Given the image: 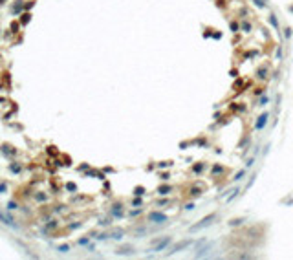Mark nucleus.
I'll list each match as a JSON object with an SVG mask.
<instances>
[{
    "label": "nucleus",
    "mask_w": 293,
    "mask_h": 260,
    "mask_svg": "<svg viewBox=\"0 0 293 260\" xmlns=\"http://www.w3.org/2000/svg\"><path fill=\"white\" fill-rule=\"evenodd\" d=\"M203 194V189H200V187H191V191H189V196L191 198H198V196H202Z\"/></svg>",
    "instance_id": "9b49d317"
},
{
    "label": "nucleus",
    "mask_w": 293,
    "mask_h": 260,
    "mask_svg": "<svg viewBox=\"0 0 293 260\" xmlns=\"http://www.w3.org/2000/svg\"><path fill=\"white\" fill-rule=\"evenodd\" d=\"M253 93H255V95H258V97H260V95H262V93H266V92H264V86H258V88H255V92H253Z\"/></svg>",
    "instance_id": "a878e982"
},
{
    "label": "nucleus",
    "mask_w": 293,
    "mask_h": 260,
    "mask_svg": "<svg viewBox=\"0 0 293 260\" xmlns=\"http://www.w3.org/2000/svg\"><path fill=\"white\" fill-rule=\"evenodd\" d=\"M282 57V46H277V60Z\"/></svg>",
    "instance_id": "cd10ccee"
},
{
    "label": "nucleus",
    "mask_w": 293,
    "mask_h": 260,
    "mask_svg": "<svg viewBox=\"0 0 293 260\" xmlns=\"http://www.w3.org/2000/svg\"><path fill=\"white\" fill-rule=\"evenodd\" d=\"M216 218H218V213H211L209 216H203L198 224H192V225L189 227V233H196V231H202V229H205V227L213 225Z\"/></svg>",
    "instance_id": "f257e3e1"
},
{
    "label": "nucleus",
    "mask_w": 293,
    "mask_h": 260,
    "mask_svg": "<svg viewBox=\"0 0 293 260\" xmlns=\"http://www.w3.org/2000/svg\"><path fill=\"white\" fill-rule=\"evenodd\" d=\"M134 194H136V196H143V194H145V187H141V185L136 187V189H134Z\"/></svg>",
    "instance_id": "b1692460"
},
{
    "label": "nucleus",
    "mask_w": 293,
    "mask_h": 260,
    "mask_svg": "<svg viewBox=\"0 0 293 260\" xmlns=\"http://www.w3.org/2000/svg\"><path fill=\"white\" fill-rule=\"evenodd\" d=\"M172 236L170 235H167V236H158V238H154L152 240V244H154V247H152V251L154 253H159V251H163V249H167L170 244H172Z\"/></svg>",
    "instance_id": "f03ea898"
},
{
    "label": "nucleus",
    "mask_w": 293,
    "mask_h": 260,
    "mask_svg": "<svg viewBox=\"0 0 293 260\" xmlns=\"http://www.w3.org/2000/svg\"><path fill=\"white\" fill-rule=\"evenodd\" d=\"M224 172H225V167H222L220 163H214L213 169H211V176H213V178H216L218 174H224Z\"/></svg>",
    "instance_id": "9d476101"
},
{
    "label": "nucleus",
    "mask_w": 293,
    "mask_h": 260,
    "mask_svg": "<svg viewBox=\"0 0 293 260\" xmlns=\"http://www.w3.org/2000/svg\"><path fill=\"white\" fill-rule=\"evenodd\" d=\"M156 205H158V207H169V205H170V200L163 196V198H159V200L156 202Z\"/></svg>",
    "instance_id": "dca6fc26"
},
{
    "label": "nucleus",
    "mask_w": 293,
    "mask_h": 260,
    "mask_svg": "<svg viewBox=\"0 0 293 260\" xmlns=\"http://www.w3.org/2000/svg\"><path fill=\"white\" fill-rule=\"evenodd\" d=\"M240 29H242V31H246V33H251L253 26H251V22H249V20H242V22H240Z\"/></svg>",
    "instance_id": "f8f14e48"
},
{
    "label": "nucleus",
    "mask_w": 293,
    "mask_h": 260,
    "mask_svg": "<svg viewBox=\"0 0 293 260\" xmlns=\"http://www.w3.org/2000/svg\"><path fill=\"white\" fill-rule=\"evenodd\" d=\"M246 174H247V170H246V169H240V170L233 176V181H242V180L246 178Z\"/></svg>",
    "instance_id": "4468645a"
},
{
    "label": "nucleus",
    "mask_w": 293,
    "mask_h": 260,
    "mask_svg": "<svg viewBox=\"0 0 293 260\" xmlns=\"http://www.w3.org/2000/svg\"><path fill=\"white\" fill-rule=\"evenodd\" d=\"M255 75H257V79H258V81H268V75H269V66H268L266 62H264V64H260V66L257 68Z\"/></svg>",
    "instance_id": "423d86ee"
},
{
    "label": "nucleus",
    "mask_w": 293,
    "mask_h": 260,
    "mask_svg": "<svg viewBox=\"0 0 293 260\" xmlns=\"http://www.w3.org/2000/svg\"><path fill=\"white\" fill-rule=\"evenodd\" d=\"M194 207H196V205H194V203H187V205H185V211H192V209H194Z\"/></svg>",
    "instance_id": "c85d7f7f"
},
{
    "label": "nucleus",
    "mask_w": 293,
    "mask_h": 260,
    "mask_svg": "<svg viewBox=\"0 0 293 260\" xmlns=\"http://www.w3.org/2000/svg\"><path fill=\"white\" fill-rule=\"evenodd\" d=\"M251 2H253L258 9H268V7H269V4H268V2H264V0H251Z\"/></svg>",
    "instance_id": "f3484780"
},
{
    "label": "nucleus",
    "mask_w": 293,
    "mask_h": 260,
    "mask_svg": "<svg viewBox=\"0 0 293 260\" xmlns=\"http://www.w3.org/2000/svg\"><path fill=\"white\" fill-rule=\"evenodd\" d=\"M288 9H290V13H291V15H293V4H291V5H290V7H288Z\"/></svg>",
    "instance_id": "c756f323"
},
{
    "label": "nucleus",
    "mask_w": 293,
    "mask_h": 260,
    "mask_svg": "<svg viewBox=\"0 0 293 260\" xmlns=\"http://www.w3.org/2000/svg\"><path fill=\"white\" fill-rule=\"evenodd\" d=\"M158 178H159L161 181H169V180H170V172H159Z\"/></svg>",
    "instance_id": "4be33fe9"
},
{
    "label": "nucleus",
    "mask_w": 293,
    "mask_h": 260,
    "mask_svg": "<svg viewBox=\"0 0 293 260\" xmlns=\"http://www.w3.org/2000/svg\"><path fill=\"white\" fill-rule=\"evenodd\" d=\"M156 192H158L159 196H169V194L172 192V185H169V183H161V185L156 189Z\"/></svg>",
    "instance_id": "6e6552de"
},
{
    "label": "nucleus",
    "mask_w": 293,
    "mask_h": 260,
    "mask_svg": "<svg viewBox=\"0 0 293 260\" xmlns=\"http://www.w3.org/2000/svg\"><path fill=\"white\" fill-rule=\"evenodd\" d=\"M169 167H172V161H159L158 163V169H169Z\"/></svg>",
    "instance_id": "5701e85b"
},
{
    "label": "nucleus",
    "mask_w": 293,
    "mask_h": 260,
    "mask_svg": "<svg viewBox=\"0 0 293 260\" xmlns=\"http://www.w3.org/2000/svg\"><path fill=\"white\" fill-rule=\"evenodd\" d=\"M291 37H293V29L290 27V26H286V27H284V38H286V40H290Z\"/></svg>",
    "instance_id": "aec40b11"
},
{
    "label": "nucleus",
    "mask_w": 293,
    "mask_h": 260,
    "mask_svg": "<svg viewBox=\"0 0 293 260\" xmlns=\"http://www.w3.org/2000/svg\"><path fill=\"white\" fill-rule=\"evenodd\" d=\"M211 249H213V242L205 244L202 249H198L196 253H192V257H194V258H203V257H207V255H209V251H211Z\"/></svg>",
    "instance_id": "0eeeda50"
},
{
    "label": "nucleus",
    "mask_w": 293,
    "mask_h": 260,
    "mask_svg": "<svg viewBox=\"0 0 293 260\" xmlns=\"http://www.w3.org/2000/svg\"><path fill=\"white\" fill-rule=\"evenodd\" d=\"M203 169H205V163H196V165H192V172H196V174H200Z\"/></svg>",
    "instance_id": "6ab92c4d"
},
{
    "label": "nucleus",
    "mask_w": 293,
    "mask_h": 260,
    "mask_svg": "<svg viewBox=\"0 0 293 260\" xmlns=\"http://www.w3.org/2000/svg\"><path fill=\"white\" fill-rule=\"evenodd\" d=\"M255 180H257V174H253V176H249V181H247V185H246V191H247V189H251V185L255 183Z\"/></svg>",
    "instance_id": "393cba45"
},
{
    "label": "nucleus",
    "mask_w": 293,
    "mask_h": 260,
    "mask_svg": "<svg viewBox=\"0 0 293 260\" xmlns=\"http://www.w3.org/2000/svg\"><path fill=\"white\" fill-rule=\"evenodd\" d=\"M269 119H271V114H269V112H262V114L257 117V121L253 123V130H255V132H262V130L266 128V125L269 123Z\"/></svg>",
    "instance_id": "7ed1b4c3"
},
{
    "label": "nucleus",
    "mask_w": 293,
    "mask_h": 260,
    "mask_svg": "<svg viewBox=\"0 0 293 260\" xmlns=\"http://www.w3.org/2000/svg\"><path fill=\"white\" fill-rule=\"evenodd\" d=\"M244 222H246V218H233V220L229 222V225H231V227H236V225H242Z\"/></svg>",
    "instance_id": "a211bd4d"
},
{
    "label": "nucleus",
    "mask_w": 293,
    "mask_h": 260,
    "mask_svg": "<svg viewBox=\"0 0 293 260\" xmlns=\"http://www.w3.org/2000/svg\"><path fill=\"white\" fill-rule=\"evenodd\" d=\"M269 103H271L269 95H268V93H262V95H260V99H258V106H268Z\"/></svg>",
    "instance_id": "ddd939ff"
},
{
    "label": "nucleus",
    "mask_w": 293,
    "mask_h": 260,
    "mask_svg": "<svg viewBox=\"0 0 293 260\" xmlns=\"http://www.w3.org/2000/svg\"><path fill=\"white\" fill-rule=\"evenodd\" d=\"M229 27H231L233 33H238V31H240V22H238V20H231V22H229Z\"/></svg>",
    "instance_id": "2eb2a0df"
},
{
    "label": "nucleus",
    "mask_w": 293,
    "mask_h": 260,
    "mask_svg": "<svg viewBox=\"0 0 293 260\" xmlns=\"http://www.w3.org/2000/svg\"><path fill=\"white\" fill-rule=\"evenodd\" d=\"M141 203H143V202H141V198H134V200H132V205H134V207H136V205L139 207Z\"/></svg>",
    "instance_id": "bb28decb"
},
{
    "label": "nucleus",
    "mask_w": 293,
    "mask_h": 260,
    "mask_svg": "<svg viewBox=\"0 0 293 260\" xmlns=\"http://www.w3.org/2000/svg\"><path fill=\"white\" fill-rule=\"evenodd\" d=\"M148 220H150V222H154V224H167V222H169V216H167L165 213L152 211V213L148 214Z\"/></svg>",
    "instance_id": "39448f33"
},
{
    "label": "nucleus",
    "mask_w": 293,
    "mask_h": 260,
    "mask_svg": "<svg viewBox=\"0 0 293 260\" xmlns=\"http://www.w3.org/2000/svg\"><path fill=\"white\" fill-rule=\"evenodd\" d=\"M194 244V240L192 238H185V240H181V242H176L167 253H165V257H170V255H174V253H180V251H183V249H187L189 246H192Z\"/></svg>",
    "instance_id": "20e7f679"
},
{
    "label": "nucleus",
    "mask_w": 293,
    "mask_h": 260,
    "mask_svg": "<svg viewBox=\"0 0 293 260\" xmlns=\"http://www.w3.org/2000/svg\"><path fill=\"white\" fill-rule=\"evenodd\" d=\"M268 22L275 27V31H280V24H279V18H277L275 13H269V15H268Z\"/></svg>",
    "instance_id": "1a4fd4ad"
},
{
    "label": "nucleus",
    "mask_w": 293,
    "mask_h": 260,
    "mask_svg": "<svg viewBox=\"0 0 293 260\" xmlns=\"http://www.w3.org/2000/svg\"><path fill=\"white\" fill-rule=\"evenodd\" d=\"M255 161H257V158H255V156L247 158V159H246V169H251V167L255 165Z\"/></svg>",
    "instance_id": "412c9836"
}]
</instances>
